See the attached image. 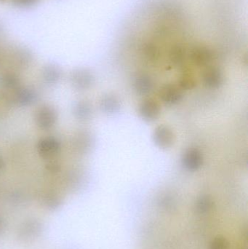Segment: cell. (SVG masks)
<instances>
[{
  "mask_svg": "<svg viewBox=\"0 0 248 249\" xmlns=\"http://www.w3.org/2000/svg\"><path fill=\"white\" fill-rule=\"evenodd\" d=\"M192 58L198 64H205L211 58V53L208 48L198 47L192 51Z\"/></svg>",
  "mask_w": 248,
  "mask_h": 249,
  "instance_id": "obj_1",
  "label": "cell"
},
{
  "mask_svg": "<svg viewBox=\"0 0 248 249\" xmlns=\"http://www.w3.org/2000/svg\"><path fill=\"white\" fill-rule=\"evenodd\" d=\"M7 1H9V0H0V2L5 3L7 2Z\"/></svg>",
  "mask_w": 248,
  "mask_h": 249,
  "instance_id": "obj_6",
  "label": "cell"
},
{
  "mask_svg": "<svg viewBox=\"0 0 248 249\" xmlns=\"http://www.w3.org/2000/svg\"><path fill=\"white\" fill-rule=\"evenodd\" d=\"M184 52H183V48L181 46H176L172 50L171 57L173 60L176 61H180L183 59Z\"/></svg>",
  "mask_w": 248,
  "mask_h": 249,
  "instance_id": "obj_3",
  "label": "cell"
},
{
  "mask_svg": "<svg viewBox=\"0 0 248 249\" xmlns=\"http://www.w3.org/2000/svg\"><path fill=\"white\" fill-rule=\"evenodd\" d=\"M12 4L19 7H29L34 5L39 0H10Z\"/></svg>",
  "mask_w": 248,
  "mask_h": 249,
  "instance_id": "obj_2",
  "label": "cell"
},
{
  "mask_svg": "<svg viewBox=\"0 0 248 249\" xmlns=\"http://www.w3.org/2000/svg\"><path fill=\"white\" fill-rule=\"evenodd\" d=\"M227 246L225 240L222 239V238H218L213 243L212 249H227Z\"/></svg>",
  "mask_w": 248,
  "mask_h": 249,
  "instance_id": "obj_5",
  "label": "cell"
},
{
  "mask_svg": "<svg viewBox=\"0 0 248 249\" xmlns=\"http://www.w3.org/2000/svg\"><path fill=\"white\" fill-rule=\"evenodd\" d=\"M146 108L145 113L148 115V117L151 118V117L154 116L156 113H157V111H156V109H157V107H156V105L153 102H148L147 103V106L144 107Z\"/></svg>",
  "mask_w": 248,
  "mask_h": 249,
  "instance_id": "obj_4",
  "label": "cell"
}]
</instances>
